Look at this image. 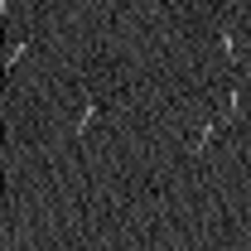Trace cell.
Listing matches in <instances>:
<instances>
[{
    "label": "cell",
    "instance_id": "obj_3",
    "mask_svg": "<svg viewBox=\"0 0 251 251\" xmlns=\"http://www.w3.org/2000/svg\"><path fill=\"white\" fill-rule=\"evenodd\" d=\"M29 49H34V39H15V44H10V53H5V77H15V68L29 58Z\"/></svg>",
    "mask_w": 251,
    "mask_h": 251
},
{
    "label": "cell",
    "instance_id": "obj_5",
    "mask_svg": "<svg viewBox=\"0 0 251 251\" xmlns=\"http://www.w3.org/2000/svg\"><path fill=\"white\" fill-rule=\"evenodd\" d=\"M218 49L227 53V58H237V39H232V29H227V25H218Z\"/></svg>",
    "mask_w": 251,
    "mask_h": 251
},
{
    "label": "cell",
    "instance_id": "obj_2",
    "mask_svg": "<svg viewBox=\"0 0 251 251\" xmlns=\"http://www.w3.org/2000/svg\"><path fill=\"white\" fill-rule=\"evenodd\" d=\"M97 116H101V101L87 97V101H82V111H77V121H73V135H87V130L97 126Z\"/></svg>",
    "mask_w": 251,
    "mask_h": 251
},
{
    "label": "cell",
    "instance_id": "obj_6",
    "mask_svg": "<svg viewBox=\"0 0 251 251\" xmlns=\"http://www.w3.org/2000/svg\"><path fill=\"white\" fill-rule=\"evenodd\" d=\"M10 10H15V0H0V25H10Z\"/></svg>",
    "mask_w": 251,
    "mask_h": 251
},
{
    "label": "cell",
    "instance_id": "obj_1",
    "mask_svg": "<svg viewBox=\"0 0 251 251\" xmlns=\"http://www.w3.org/2000/svg\"><path fill=\"white\" fill-rule=\"evenodd\" d=\"M222 126H232V121H227V116H213L208 126H198V130L188 135V155H203V150H208V145L222 135Z\"/></svg>",
    "mask_w": 251,
    "mask_h": 251
},
{
    "label": "cell",
    "instance_id": "obj_4",
    "mask_svg": "<svg viewBox=\"0 0 251 251\" xmlns=\"http://www.w3.org/2000/svg\"><path fill=\"white\" fill-rule=\"evenodd\" d=\"M242 87H232V92H227V111H222V116H227V121H242V111H247V101H242Z\"/></svg>",
    "mask_w": 251,
    "mask_h": 251
}]
</instances>
